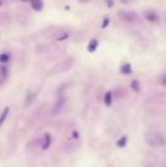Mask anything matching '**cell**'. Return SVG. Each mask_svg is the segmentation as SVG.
I'll list each match as a JSON object with an SVG mask.
<instances>
[{
	"instance_id": "6da1fadb",
	"label": "cell",
	"mask_w": 166,
	"mask_h": 167,
	"mask_svg": "<svg viewBox=\"0 0 166 167\" xmlns=\"http://www.w3.org/2000/svg\"><path fill=\"white\" fill-rule=\"evenodd\" d=\"M146 141L151 147H160L165 144V139L158 133L150 132L146 136Z\"/></svg>"
},
{
	"instance_id": "7a4b0ae2",
	"label": "cell",
	"mask_w": 166,
	"mask_h": 167,
	"mask_svg": "<svg viewBox=\"0 0 166 167\" xmlns=\"http://www.w3.org/2000/svg\"><path fill=\"white\" fill-rule=\"evenodd\" d=\"M119 18L122 22L128 23V24H136L139 21V17L136 13L129 12V11H122L118 14Z\"/></svg>"
},
{
	"instance_id": "3957f363",
	"label": "cell",
	"mask_w": 166,
	"mask_h": 167,
	"mask_svg": "<svg viewBox=\"0 0 166 167\" xmlns=\"http://www.w3.org/2000/svg\"><path fill=\"white\" fill-rule=\"evenodd\" d=\"M64 104H65V96H64L63 93H60V92H59L58 99H57V103H56V105L54 106V108H53V113H54V115L58 113L60 111H61V109L63 108Z\"/></svg>"
},
{
	"instance_id": "277c9868",
	"label": "cell",
	"mask_w": 166,
	"mask_h": 167,
	"mask_svg": "<svg viewBox=\"0 0 166 167\" xmlns=\"http://www.w3.org/2000/svg\"><path fill=\"white\" fill-rule=\"evenodd\" d=\"M144 17L147 21H149L150 23H155L158 21V15L156 14V12L151 11V10L144 12Z\"/></svg>"
},
{
	"instance_id": "5b68a950",
	"label": "cell",
	"mask_w": 166,
	"mask_h": 167,
	"mask_svg": "<svg viewBox=\"0 0 166 167\" xmlns=\"http://www.w3.org/2000/svg\"><path fill=\"white\" fill-rule=\"evenodd\" d=\"M31 7L35 11H41L43 8V1L42 0H29Z\"/></svg>"
},
{
	"instance_id": "8992f818",
	"label": "cell",
	"mask_w": 166,
	"mask_h": 167,
	"mask_svg": "<svg viewBox=\"0 0 166 167\" xmlns=\"http://www.w3.org/2000/svg\"><path fill=\"white\" fill-rule=\"evenodd\" d=\"M98 45H99L98 40L95 39V38H93V39L90 40V42H89V44H88V46H87V50H88L89 52H91V53H92V52H95L96 49H97V47H98Z\"/></svg>"
},
{
	"instance_id": "52a82bcc",
	"label": "cell",
	"mask_w": 166,
	"mask_h": 167,
	"mask_svg": "<svg viewBox=\"0 0 166 167\" xmlns=\"http://www.w3.org/2000/svg\"><path fill=\"white\" fill-rule=\"evenodd\" d=\"M120 71H121V73H123V74H131L132 73V66H131V65L130 64H128V63H126V64H123L122 65H121V69H120Z\"/></svg>"
},
{
	"instance_id": "ba28073f",
	"label": "cell",
	"mask_w": 166,
	"mask_h": 167,
	"mask_svg": "<svg viewBox=\"0 0 166 167\" xmlns=\"http://www.w3.org/2000/svg\"><path fill=\"white\" fill-rule=\"evenodd\" d=\"M52 143V138L49 133H45L44 135V144H43V150H47Z\"/></svg>"
},
{
	"instance_id": "9c48e42d",
	"label": "cell",
	"mask_w": 166,
	"mask_h": 167,
	"mask_svg": "<svg viewBox=\"0 0 166 167\" xmlns=\"http://www.w3.org/2000/svg\"><path fill=\"white\" fill-rule=\"evenodd\" d=\"M104 103L107 106H110L112 103V95L111 92H107L104 96Z\"/></svg>"
},
{
	"instance_id": "30bf717a",
	"label": "cell",
	"mask_w": 166,
	"mask_h": 167,
	"mask_svg": "<svg viewBox=\"0 0 166 167\" xmlns=\"http://www.w3.org/2000/svg\"><path fill=\"white\" fill-rule=\"evenodd\" d=\"M8 113H9V108H8V106H6V108L4 109V111H2V113L0 115V127H1V125L4 123L6 118H7Z\"/></svg>"
},
{
	"instance_id": "8fae6325",
	"label": "cell",
	"mask_w": 166,
	"mask_h": 167,
	"mask_svg": "<svg viewBox=\"0 0 166 167\" xmlns=\"http://www.w3.org/2000/svg\"><path fill=\"white\" fill-rule=\"evenodd\" d=\"M131 89L132 90H134L135 92H140V88H141V86H140V82H139V80L137 79H134V80H132V82H131Z\"/></svg>"
},
{
	"instance_id": "7c38bea8",
	"label": "cell",
	"mask_w": 166,
	"mask_h": 167,
	"mask_svg": "<svg viewBox=\"0 0 166 167\" xmlns=\"http://www.w3.org/2000/svg\"><path fill=\"white\" fill-rule=\"evenodd\" d=\"M126 144H127V137L126 136L121 137L117 141V146L119 147V148H124V147L126 146Z\"/></svg>"
},
{
	"instance_id": "4fadbf2b",
	"label": "cell",
	"mask_w": 166,
	"mask_h": 167,
	"mask_svg": "<svg viewBox=\"0 0 166 167\" xmlns=\"http://www.w3.org/2000/svg\"><path fill=\"white\" fill-rule=\"evenodd\" d=\"M10 60V56L7 54V53H2V54H0V62L5 64L7 63Z\"/></svg>"
},
{
	"instance_id": "5bb4252c",
	"label": "cell",
	"mask_w": 166,
	"mask_h": 167,
	"mask_svg": "<svg viewBox=\"0 0 166 167\" xmlns=\"http://www.w3.org/2000/svg\"><path fill=\"white\" fill-rule=\"evenodd\" d=\"M34 98H35V95H34V94H29L28 96H26L25 102V106H29V104H31L33 100H34Z\"/></svg>"
},
{
	"instance_id": "9a60e30c",
	"label": "cell",
	"mask_w": 166,
	"mask_h": 167,
	"mask_svg": "<svg viewBox=\"0 0 166 167\" xmlns=\"http://www.w3.org/2000/svg\"><path fill=\"white\" fill-rule=\"evenodd\" d=\"M109 24H110V19L109 18H105L104 22L102 24V29H105L109 25Z\"/></svg>"
},
{
	"instance_id": "2e32d148",
	"label": "cell",
	"mask_w": 166,
	"mask_h": 167,
	"mask_svg": "<svg viewBox=\"0 0 166 167\" xmlns=\"http://www.w3.org/2000/svg\"><path fill=\"white\" fill-rule=\"evenodd\" d=\"M105 3H107L108 7H112L114 5V0H105Z\"/></svg>"
},
{
	"instance_id": "e0dca14e",
	"label": "cell",
	"mask_w": 166,
	"mask_h": 167,
	"mask_svg": "<svg viewBox=\"0 0 166 167\" xmlns=\"http://www.w3.org/2000/svg\"><path fill=\"white\" fill-rule=\"evenodd\" d=\"M160 82H161V84H162V85L166 86V74H165V75H163V76L161 77V79H160Z\"/></svg>"
},
{
	"instance_id": "ac0fdd59",
	"label": "cell",
	"mask_w": 166,
	"mask_h": 167,
	"mask_svg": "<svg viewBox=\"0 0 166 167\" xmlns=\"http://www.w3.org/2000/svg\"><path fill=\"white\" fill-rule=\"evenodd\" d=\"M1 71H2V74H3V75H7L8 70H7V69L5 68V66H2V68H1Z\"/></svg>"
},
{
	"instance_id": "d6986e66",
	"label": "cell",
	"mask_w": 166,
	"mask_h": 167,
	"mask_svg": "<svg viewBox=\"0 0 166 167\" xmlns=\"http://www.w3.org/2000/svg\"><path fill=\"white\" fill-rule=\"evenodd\" d=\"M79 2H81V3H88V2H90L91 0H78Z\"/></svg>"
},
{
	"instance_id": "ffe728a7",
	"label": "cell",
	"mask_w": 166,
	"mask_h": 167,
	"mask_svg": "<svg viewBox=\"0 0 166 167\" xmlns=\"http://www.w3.org/2000/svg\"><path fill=\"white\" fill-rule=\"evenodd\" d=\"M2 2H3V0H0V5L2 4Z\"/></svg>"
}]
</instances>
